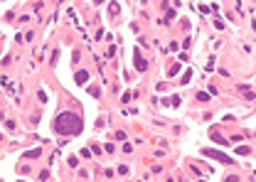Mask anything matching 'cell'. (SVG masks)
<instances>
[{
    "mask_svg": "<svg viewBox=\"0 0 256 182\" xmlns=\"http://www.w3.org/2000/svg\"><path fill=\"white\" fill-rule=\"evenodd\" d=\"M190 79H192V71H190V69H187V74H185V76H182V84H187V81H190Z\"/></svg>",
    "mask_w": 256,
    "mask_h": 182,
    "instance_id": "cell-9",
    "label": "cell"
},
{
    "mask_svg": "<svg viewBox=\"0 0 256 182\" xmlns=\"http://www.w3.org/2000/svg\"><path fill=\"white\" fill-rule=\"evenodd\" d=\"M133 62H136V69H138V71H145V69H148V62L143 59L140 52H133Z\"/></svg>",
    "mask_w": 256,
    "mask_h": 182,
    "instance_id": "cell-3",
    "label": "cell"
},
{
    "mask_svg": "<svg viewBox=\"0 0 256 182\" xmlns=\"http://www.w3.org/2000/svg\"><path fill=\"white\" fill-rule=\"evenodd\" d=\"M40 155V150H30V153H25V158H37Z\"/></svg>",
    "mask_w": 256,
    "mask_h": 182,
    "instance_id": "cell-11",
    "label": "cell"
},
{
    "mask_svg": "<svg viewBox=\"0 0 256 182\" xmlns=\"http://www.w3.org/2000/svg\"><path fill=\"white\" fill-rule=\"evenodd\" d=\"M54 131H57L59 135H79L84 131V123L77 113L71 111H64L57 116V121H54Z\"/></svg>",
    "mask_w": 256,
    "mask_h": 182,
    "instance_id": "cell-1",
    "label": "cell"
},
{
    "mask_svg": "<svg viewBox=\"0 0 256 182\" xmlns=\"http://www.w3.org/2000/svg\"><path fill=\"white\" fill-rule=\"evenodd\" d=\"M212 140H217V143H227L222 135H219V133H212Z\"/></svg>",
    "mask_w": 256,
    "mask_h": 182,
    "instance_id": "cell-8",
    "label": "cell"
},
{
    "mask_svg": "<svg viewBox=\"0 0 256 182\" xmlns=\"http://www.w3.org/2000/svg\"><path fill=\"white\" fill-rule=\"evenodd\" d=\"M236 153H239V155H249L251 148H246V145H239V148H236Z\"/></svg>",
    "mask_w": 256,
    "mask_h": 182,
    "instance_id": "cell-6",
    "label": "cell"
},
{
    "mask_svg": "<svg viewBox=\"0 0 256 182\" xmlns=\"http://www.w3.org/2000/svg\"><path fill=\"white\" fill-rule=\"evenodd\" d=\"M177 71H180V67H177V64H172V67H170V71H168V76H175Z\"/></svg>",
    "mask_w": 256,
    "mask_h": 182,
    "instance_id": "cell-7",
    "label": "cell"
},
{
    "mask_svg": "<svg viewBox=\"0 0 256 182\" xmlns=\"http://www.w3.org/2000/svg\"><path fill=\"white\" fill-rule=\"evenodd\" d=\"M74 81H77V84H86V81H89V71L79 69V71H77V76H74Z\"/></svg>",
    "mask_w": 256,
    "mask_h": 182,
    "instance_id": "cell-4",
    "label": "cell"
},
{
    "mask_svg": "<svg viewBox=\"0 0 256 182\" xmlns=\"http://www.w3.org/2000/svg\"><path fill=\"white\" fill-rule=\"evenodd\" d=\"M207 158H214V160H219V162H224V165H231V158L229 155H224V153H219V150H202Z\"/></svg>",
    "mask_w": 256,
    "mask_h": 182,
    "instance_id": "cell-2",
    "label": "cell"
},
{
    "mask_svg": "<svg viewBox=\"0 0 256 182\" xmlns=\"http://www.w3.org/2000/svg\"><path fill=\"white\" fill-rule=\"evenodd\" d=\"M162 8H165V10H168V12H165V22H170V20H172V17H175V10H172V8H168L165 3H162Z\"/></svg>",
    "mask_w": 256,
    "mask_h": 182,
    "instance_id": "cell-5",
    "label": "cell"
},
{
    "mask_svg": "<svg viewBox=\"0 0 256 182\" xmlns=\"http://www.w3.org/2000/svg\"><path fill=\"white\" fill-rule=\"evenodd\" d=\"M5 128L8 131H15V121H5Z\"/></svg>",
    "mask_w": 256,
    "mask_h": 182,
    "instance_id": "cell-10",
    "label": "cell"
}]
</instances>
